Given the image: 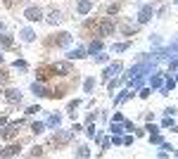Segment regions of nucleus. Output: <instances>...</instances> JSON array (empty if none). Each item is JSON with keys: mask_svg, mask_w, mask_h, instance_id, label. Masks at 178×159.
Returning <instances> with one entry per match:
<instances>
[{"mask_svg": "<svg viewBox=\"0 0 178 159\" xmlns=\"http://www.w3.org/2000/svg\"><path fill=\"white\" fill-rule=\"evenodd\" d=\"M26 17H29V19H38V17H40V10H29Z\"/></svg>", "mask_w": 178, "mask_h": 159, "instance_id": "nucleus-1", "label": "nucleus"}]
</instances>
